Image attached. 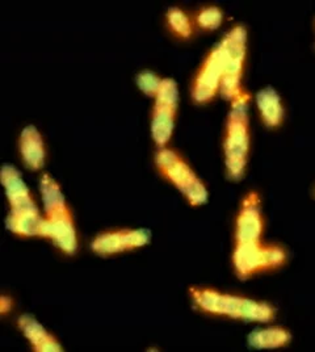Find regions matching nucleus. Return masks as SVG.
<instances>
[{
	"label": "nucleus",
	"instance_id": "obj_1",
	"mask_svg": "<svg viewBox=\"0 0 315 352\" xmlns=\"http://www.w3.org/2000/svg\"><path fill=\"white\" fill-rule=\"evenodd\" d=\"M40 193L44 213L43 238L49 239L60 252L75 255L79 248L75 220L58 182L50 174H43Z\"/></svg>",
	"mask_w": 315,
	"mask_h": 352
},
{
	"label": "nucleus",
	"instance_id": "obj_2",
	"mask_svg": "<svg viewBox=\"0 0 315 352\" xmlns=\"http://www.w3.org/2000/svg\"><path fill=\"white\" fill-rule=\"evenodd\" d=\"M189 297L196 308L211 316L259 323L272 322L276 317V309L268 302L213 288L191 287Z\"/></svg>",
	"mask_w": 315,
	"mask_h": 352
},
{
	"label": "nucleus",
	"instance_id": "obj_3",
	"mask_svg": "<svg viewBox=\"0 0 315 352\" xmlns=\"http://www.w3.org/2000/svg\"><path fill=\"white\" fill-rule=\"evenodd\" d=\"M230 103L224 134L226 175L231 180H240L247 168L251 146L250 95L243 91Z\"/></svg>",
	"mask_w": 315,
	"mask_h": 352
},
{
	"label": "nucleus",
	"instance_id": "obj_4",
	"mask_svg": "<svg viewBox=\"0 0 315 352\" xmlns=\"http://www.w3.org/2000/svg\"><path fill=\"white\" fill-rule=\"evenodd\" d=\"M154 164L161 176L180 192L191 206H201L208 201L209 192L207 186L176 150L168 146L158 147Z\"/></svg>",
	"mask_w": 315,
	"mask_h": 352
},
{
	"label": "nucleus",
	"instance_id": "obj_5",
	"mask_svg": "<svg viewBox=\"0 0 315 352\" xmlns=\"http://www.w3.org/2000/svg\"><path fill=\"white\" fill-rule=\"evenodd\" d=\"M288 255L284 248L263 241L234 245L231 262L234 272L240 280H247L263 272L281 268L286 263Z\"/></svg>",
	"mask_w": 315,
	"mask_h": 352
},
{
	"label": "nucleus",
	"instance_id": "obj_6",
	"mask_svg": "<svg viewBox=\"0 0 315 352\" xmlns=\"http://www.w3.org/2000/svg\"><path fill=\"white\" fill-rule=\"evenodd\" d=\"M218 44L224 56V76L220 94L226 100L233 102L244 91L242 79L247 57V30L240 24L235 25Z\"/></svg>",
	"mask_w": 315,
	"mask_h": 352
},
{
	"label": "nucleus",
	"instance_id": "obj_7",
	"mask_svg": "<svg viewBox=\"0 0 315 352\" xmlns=\"http://www.w3.org/2000/svg\"><path fill=\"white\" fill-rule=\"evenodd\" d=\"M178 109V83L171 78H165L156 96L154 98V104L151 109V138L156 147L168 146L175 131Z\"/></svg>",
	"mask_w": 315,
	"mask_h": 352
},
{
	"label": "nucleus",
	"instance_id": "obj_8",
	"mask_svg": "<svg viewBox=\"0 0 315 352\" xmlns=\"http://www.w3.org/2000/svg\"><path fill=\"white\" fill-rule=\"evenodd\" d=\"M150 241V230L145 228L109 229L92 238L91 250L100 256H113L141 249Z\"/></svg>",
	"mask_w": 315,
	"mask_h": 352
},
{
	"label": "nucleus",
	"instance_id": "obj_9",
	"mask_svg": "<svg viewBox=\"0 0 315 352\" xmlns=\"http://www.w3.org/2000/svg\"><path fill=\"white\" fill-rule=\"evenodd\" d=\"M224 76V56L217 44L204 58L191 86V96L196 104L211 102L220 92Z\"/></svg>",
	"mask_w": 315,
	"mask_h": 352
},
{
	"label": "nucleus",
	"instance_id": "obj_10",
	"mask_svg": "<svg viewBox=\"0 0 315 352\" xmlns=\"http://www.w3.org/2000/svg\"><path fill=\"white\" fill-rule=\"evenodd\" d=\"M264 220L261 213V200L259 193L248 192L242 203L235 219L234 245H246L259 242L263 238Z\"/></svg>",
	"mask_w": 315,
	"mask_h": 352
},
{
	"label": "nucleus",
	"instance_id": "obj_11",
	"mask_svg": "<svg viewBox=\"0 0 315 352\" xmlns=\"http://www.w3.org/2000/svg\"><path fill=\"white\" fill-rule=\"evenodd\" d=\"M1 184L5 191V197L10 206V212L23 213V212H36L41 210L27 183L24 182L21 173L14 164L4 163L0 171Z\"/></svg>",
	"mask_w": 315,
	"mask_h": 352
},
{
	"label": "nucleus",
	"instance_id": "obj_12",
	"mask_svg": "<svg viewBox=\"0 0 315 352\" xmlns=\"http://www.w3.org/2000/svg\"><path fill=\"white\" fill-rule=\"evenodd\" d=\"M17 327L23 337L30 343V349L36 352H60L63 346L57 337L49 331L43 323L32 314H21L17 318Z\"/></svg>",
	"mask_w": 315,
	"mask_h": 352
},
{
	"label": "nucleus",
	"instance_id": "obj_13",
	"mask_svg": "<svg viewBox=\"0 0 315 352\" xmlns=\"http://www.w3.org/2000/svg\"><path fill=\"white\" fill-rule=\"evenodd\" d=\"M17 150L20 160L27 168L38 171L46 163L45 140L41 132L33 124L25 125L19 134Z\"/></svg>",
	"mask_w": 315,
	"mask_h": 352
},
{
	"label": "nucleus",
	"instance_id": "obj_14",
	"mask_svg": "<svg viewBox=\"0 0 315 352\" xmlns=\"http://www.w3.org/2000/svg\"><path fill=\"white\" fill-rule=\"evenodd\" d=\"M256 107L261 121L270 129L279 128L284 118L285 109L281 96L273 87L261 88L256 94Z\"/></svg>",
	"mask_w": 315,
	"mask_h": 352
},
{
	"label": "nucleus",
	"instance_id": "obj_15",
	"mask_svg": "<svg viewBox=\"0 0 315 352\" xmlns=\"http://www.w3.org/2000/svg\"><path fill=\"white\" fill-rule=\"evenodd\" d=\"M7 229L23 238H43L44 233V213L36 212H8L5 219Z\"/></svg>",
	"mask_w": 315,
	"mask_h": 352
},
{
	"label": "nucleus",
	"instance_id": "obj_16",
	"mask_svg": "<svg viewBox=\"0 0 315 352\" xmlns=\"http://www.w3.org/2000/svg\"><path fill=\"white\" fill-rule=\"evenodd\" d=\"M292 342L289 330L280 326L257 329L248 336V344L256 350H276L286 347Z\"/></svg>",
	"mask_w": 315,
	"mask_h": 352
},
{
	"label": "nucleus",
	"instance_id": "obj_17",
	"mask_svg": "<svg viewBox=\"0 0 315 352\" xmlns=\"http://www.w3.org/2000/svg\"><path fill=\"white\" fill-rule=\"evenodd\" d=\"M165 20H167L168 28L175 36L184 38V40L192 37L195 25H194L192 19L184 10H181L179 7L168 8V11L165 14Z\"/></svg>",
	"mask_w": 315,
	"mask_h": 352
},
{
	"label": "nucleus",
	"instance_id": "obj_18",
	"mask_svg": "<svg viewBox=\"0 0 315 352\" xmlns=\"http://www.w3.org/2000/svg\"><path fill=\"white\" fill-rule=\"evenodd\" d=\"M195 21L197 27L201 30H218L224 21V12L217 6H208L196 14Z\"/></svg>",
	"mask_w": 315,
	"mask_h": 352
},
{
	"label": "nucleus",
	"instance_id": "obj_19",
	"mask_svg": "<svg viewBox=\"0 0 315 352\" xmlns=\"http://www.w3.org/2000/svg\"><path fill=\"white\" fill-rule=\"evenodd\" d=\"M163 79L165 78L159 76L158 74L151 70H142L135 75V85L143 95L154 99L163 83Z\"/></svg>",
	"mask_w": 315,
	"mask_h": 352
},
{
	"label": "nucleus",
	"instance_id": "obj_20",
	"mask_svg": "<svg viewBox=\"0 0 315 352\" xmlns=\"http://www.w3.org/2000/svg\"><path fill=\"white\" fill-rule=\"evenodd\" d=\"M14 298L7 296V294H1L0 297V313L1 316H7L12 309H14Z\"/></svg>",
	"mask_w": 315,
	"mask_h": 352
}]
</instances>
